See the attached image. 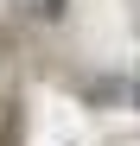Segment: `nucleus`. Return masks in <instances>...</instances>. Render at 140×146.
<instances>
[{"mask_svg": "<svg viewBox=\"0 0 140 146\" xmlns=\"http://www.w3.org/2000/svg\"><path fill=\"white\" fill-rule=\"evenodd\" d=\"M19 7L38 13V19H57V13H64V0H19Z\"/></svg>", "mask_w": 140, "mask_h": 146, "instance_id": "obj_1", "label": "nucleus"}]
</instances>
